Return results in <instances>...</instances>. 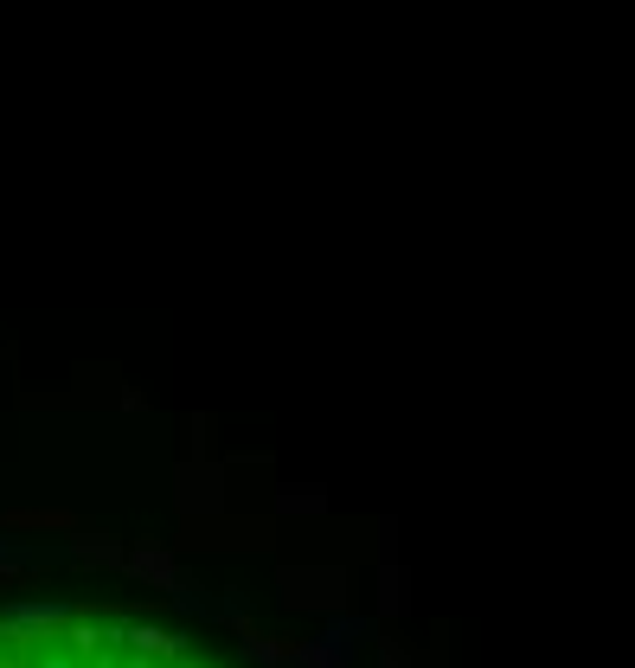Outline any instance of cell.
<instances>
[{
  "instance_id": "6da1fadb",
  "label": "cell",
  "mask_w": 635,
  "mask_h": 668,
  "mask_svg": "<svg viewBox=\"0 0 635 668\" xmlns=\"http://www.w3.org/2000/svg\"><path fill=\"white\" fill-rule=\"evenodd\" d=\"M122 566H129V572H135V579H142V585L167 591V598H174V591H180V566H174V553H161V546H142V553H129V559H122Z\"/></svg>"
},
{
  "instance_id": "7a4b0ae2",
  "label": "cell",
  "mask_w": 635,
  "mask_h": 668,
  "mask_svg": "<svg viewBox=\"0 0 635 668\" xmlns=\"http://www.w3.org/2000/svg\"><path fill=\"white\" fill-rule=\"evenodd\" d=\"M65 559H77V566H122L129 559V546L122 540H103V534H77L65 546Z\"/></svg>"
},
{
  "instance_id": "3957f363",
  "label": "cell",
  "mask_w": 635,
  "mask_h": 668,
  "mask_svg": "<svg viewBox=\"0 0 635 668\" xmlns=\"http://www.w3.org/2000/svg\"><path fill=\"white\" fill-rule=\"evenodd\" d=\"M405 598H411V591H405V572H398V559H385V566H379V611L398 617V611H405Z\"/></svg>"
},
{
  "instance_id": "277c9868",
  "label": "cell",
  "mask_w": 635,
  "mask_h": 668,
  "mask_svg": "<svg viewBox=\"0 0 635 668\" xmlns=\"http://www.w3.org/2000/svg\"><path fill=\"white\" fill-rule=\"evenodd\" d=\"M129 643L142 649V656H180V636H167V630H154V624H135Z\"/></svg>"
},
{
  "instance_id": "5b68a950",
  "label": "cell",
  "mask_w": 635,
  "mask_h": 668,
  "mask_svg": "<svg viewBox=\"0 0 635 668\" xmlns=\"http://www.w3.org/2000/svg\"><path fill=\"white\" fill-rule=\"evenodd\" d=\"M0 527H71V514L45 508V514H0Z\"/></svg>"
},
{
  "instance_id": "8992f818",
  "label": "cell",
  "mask_w": 635,
  "mask_h": 668,
  "mask_svg": "<svg viewBox=\"0 0 635 668\" xmlns=\"http://www.w3.org/2000/svg\"><path fill=\"white\" fill-rule=\"evenodd\" d=\"M283 508H289V514H315V508H328V495H321V489H289Z\"/></svg>"
},
{
  "instance_id": "52a82bcc",
  "label": "cell",
  "mask_w": 635,
  "mask_h": 668,
  "mask_svg": "<svg viewBox=\"0 0 635 668\" xmlns=\"http://www.w3.org/2000/svg\"><path fill=\"white\" fill-rule=\"evenodd\" d=\"M129 668H135V662H129Z\"/></svg>"
}]
</instances>
